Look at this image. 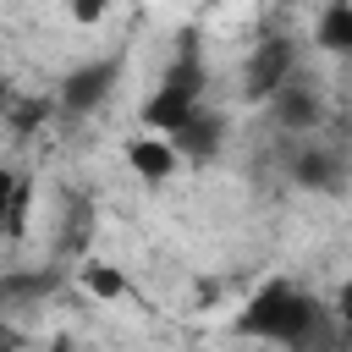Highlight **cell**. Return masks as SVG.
<instances>
[{
  "label": "cell",
  "instance_id": "cell-1",
  "mask_svg": "<svg viewBox=\"0 0 352 352\" xmlns=\"http://www.w3.org/2000/svg\"><path fill=\"white\" fill-rule=\"evenodd\" d=\"M231 330L248 336V341H275L286 352H330L336 346V308H324L319 297H308L297 280L275 275L264 280L236 314H231Z\"/></svg>",
  "mask_w": 352,
  "mask_h": 352
},
{
  "label": "cell",
  "instance_id": "cell-2",
  "mask_svg": "<svg viewBox=\"0 0 352 352\" xmlns=\"http://www.w3.org/2000/svg\"><path fill=\"white\" fill-rule=\"evenodd\" d=\"M198 104H209V60H204V50H198V38L187 33L182 38V50L170 55V66L160 72V82L143 94V104H138V121H143V132H160V138H170Z\"/></svg>",
  "mask_w": 352,
  "mask_h": 352
},
{
  "label": "cell",
  "instance_id": "cell-3",
  "mask_svg": "<svg viewBox=\"0 0 352 352\" xmlns=\"http://www.w3.org/2000/svg\"><path fill=\"white\" fill-rule=\"evenodd\" d=\"M126 60H132V50H104V55H88L82 66H72L55 88V110L60 116H94L99 104H110L121 77H126Z\"/></svg>",
  "mask_w": 352,
  "mask_h": 352
},
{
  "label": "cell",
  "instance_id": "cell-4",
  "mask_svg": "<svg viewBox=\"0 0 352 352\" xmlns=\"http://www.w3.org/2000/svg\"><path fill=\"white\" fill-rule=\"evenodd\" d=\"M264 104H270V116H275L286 132H297V138H314V132L324 126V94L302 77V66H297V72H292Z\"/></svg>",
  "mask_w": 352,
  "mask_h": 352
},
{
  "label": "cell",
  "instance_id": "cell-5",
  "mask_svg": "<svg viewBox=\"0 0 352 352\" xmlns=\"http://www.w3.org/2000/svg\"><path fill=\"white\" fill-rule=\"evenodd\" d=\"M297 66H302V50H297L292 38H264V44L248 55V72H242L248 99H270V94H275Z\"/></svg>",
  "mask_w": 352,
  "mask_h": 352
},
{
  "label": "cell",
  "instance_id": "cell-6",
  "mask_svg": "<svg viewBox=\"0 0 352 352\" xmlns=\"http://www.w3.org/2000/svg\"><path fill=\"white\" fill-rule=\"evenodd\" d=\"M220 143H226V116H220V110H209V104H198V110L170 132V148H176L182 160H192V165L214 160V154H220Z\"/></svg>",
  "mask_w": 352,
  "mask_h": 352
},
{
  "label": "cell",
  "instance_id": "cell-7",
  "mask_svg": "<svg viewBox=\"0 0 352 352\" xmlns=\"http://www.w3.org/2000/svg\"><path fill=\"white\" fill-rule=\"evenodd\" d=\"M126 170H132L138 182H148V187H165V182L182 170V154L170 148V138L138 132V138H126Z\"/></svg>",
  "mask_w": 352,
  "mask_h": 352
},
{
  "label": "cell",
  "instance_id": "cell-8",
  "mask_svg": "<svg viewBox=\"0 0 352 352\" xmlns=\"http://www.w3.org/2000/svg\"><path fill=\"white\" fill-rule=\"evenodd\" d=\"M292 176H297L302 187H314V192H341L346 160H341V148H330V143L308 138V143L297 148V160H292Z\"/></svg>",
  "mask_w": 352,
  "mask_h": 352
},
{
  "label": "cell",
  "instance_id": "cell-9",
  "mask_svg": "<svg viewBox=\"0 0 352 352\" xmlns=\"http://www.w3.org/2000/svg\"><path fill=\"white\" fill-rule=\"evenodd\" d=\"M314 50L319 55H352V0H324L319 22H314Z\"/></svg>",
  "mask_w": 352,
  "mask_h": 352
},
{
  "label": "cell",
  "instance_id": "cell-10",
  "mask_svg": "<svg viewBox=\"0 0 352 352\" xmlns=\"http://www.w3.org/2000/svg\"><path fill=\"white\" fill-rule=\"evenodd\" d=\"M77 286H82L88 297H99V302H121V297H132V280H126L110 258H82V264H77Z\"/></svg>",
  "mask_w": 352,
  "mask_h": 352
},
{
  "label": "cell",
  "instance_id": "cell-11",
  "mask_svg": "<svg viewBox=\"0 0 352 352\" xmlns=\"http://www.w3.org/2000/svg\"><path fill=\"white\" fill-rule=\"evenodd\" d=\"M28 214H33V176L16 170V187H11V209H6V242H22L28 236Z\"/></svg>",
  "mask_w": 352,
  "mask_h": 352
},
{
  "label": "cell",
  "instance_id": "cell-12",
  "mask_svg": "<svg viewBox=\"0 0 352 352\" xmlns=\"http://www.w3.org/2000/svg\"><path fill=\"white\" fill-rule=\"evenodd\" d=\"M66 16H72L77 28H99V22L110 16V0H66Z\"/></svg>",
  "mask_w": 352,
  "mask_h": 352
},
{
  "label": "cell",
  "instance_id": "cell-13",
  "mask_svg": "<svg viewBox=\"0 0 352 352\" xmlns=\"http://www.w3.org/2000/svg\"><path fill=\"white\" fill-rule=\"evenodd\" d=\"M11 187H16V170L0 165V231H6V209H11Z\"/></svg>",
  "mask_w": 352,
  "mask_h": 352
},
{
  "label": "cell",
  "instance_id": "cell-14",
  "mask_svg": "<svg viewBox=\"0 0 352 352\" xmlns=\"http://www.w3.org/2000/svg\"><path fill=\"white\" fill-rule=\"evenodd\" d=\"M16 346H22V336H16V330L0 319V352H16Z\"/></svg>",
  "mask_w": 352,
  "mask_h": 352
},
{
  "label": "cell",
  "instance_id": "cell-15",
  "mask_svg": "<svg viewBox=\"0 0 352 352\" xmlns=\"http://www.w3.org/2000/svg\"><path fill=\"white\" fill-rule=\"evenodd\" d=\"M11 99H16V82H11V77H0V116H6V104H11Z\"/></svg>",
  "mask_w": 352,
  "mask_h": 352
},
{
  "label": "cell",
  "instance_id": "cell-16",
  "mask_svg": "<svg viewBox=\"0 0 352 352\" xmlns=\"http://www.w3.org/2000/svg\"><path fill=\"white\" fill-rule=\"evenodd\" d=\"M44 352H72V341H66V336H55V341H50Z\"/></svg>",
  "mask_w": 352,
  "mask_h": 352
}]
</instances>
